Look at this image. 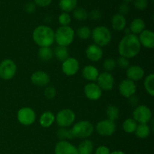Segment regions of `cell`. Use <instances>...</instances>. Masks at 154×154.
I'll return each mask as SVG.
<instances>
[{
	"instance_id": "obj_5",
	"label": "cell",
	"mask_w": 154,
	"mask_h": 154,
	"mask_svg": "<svg viewBox=\"0 0 154 154\" xmlns=\"http://www.w3.org/2000/svg\"><path fill=\"white\" fill-rule=\"evenodd\" d=\"M72 132L74 138L87 139L93 134L94 131L93 125L88 120H81L75 123L72 128Z\"/></svg>"
},
{
	"instance_id": "obj_31",
	"label": "cell",
	"mask_w": 154,
	"mask_h": 154,
	"mask_svg": "<svg viewBox=\"0 0 154 154\" xmlns=\"http://www.w3.org/2000/svg\"><path fill=\"white\" fill-rule=\"evenodd\" d=\"M138 123L133 118H127L123 123V129L128 134L135 133Z\"/></svg>"
},
{
	"instance_id": "obj_46",
	"label": "cell",
	"mask_w": 154,
	"mask_h": 154,
	"mask_svg": "<svg viewBox=\"0 0 154 154\" xmlns=\"http://www.w3.org/2000/svg\"><path fill=\"white\" fill-rule=\"evenodd\" d=\"M110 154H126V153L123 151H120V150H115V151H113L112 153H110Z\"/></svg>"
},
{
	"instance_id": "obj_36",
	"label": "cell",
	"mask_w": 154,
	"mask_h": 154,
	"mask_svg": "<svg viewBox=\"0 0 154 154\" xmlns=\"http://www.w3.org/2000/svg\"><path fill=\"white\" fill-rule=\"evenodd\" d=\"M58 21L62 26H69L70 24L72 19H71V16L69 15V13L63 12L59 16Z\"/></svg>"
},
{
	"instance_id": "obj_21",
	"label": "cell",
	"mask_w": 154,
	"mask_h": 154,
	"mask_svg": "<svg viewBox=\"0 0 154 154\" xmlns=\"http://www.w3.org/2000/svg\"><path fill=\"white\" fill-rule=\"evenodd\" d=\"M126 20L123 15L117 13L115 14L111 18V26L115 31L120 32L125 29Z\"/></svg>"
},
{
	"instance_id": "obj_29",
	"label": "cell",
	"mask_w": 154,
	"mask_h": 154,
	"mask_svg": "<svg viewBox=\"0 0 154 154\" xmlns=\"http://www.w3.org/2000/svg\"><path fill=\"white\" fill-rule=\"evenodd\" d=\"M57 136L60 141H68L74 138L72 130L64 127H60V129H57Z\"/></svg>"
},
{
	"instance_id": "obj_20",
	"label": "cell",
	"mask_w": 154,
	"mask_h": 154,
	"mask_svg": "<svg viewBox=\"0 0 154 154\" xmlns=\"http://www.w3.org/2000/svg\"><path fill=\"white\" fill-rule=\"evenodd\" d=\"M99 72L95 66L88 65L84 66L82 70V76L85 80L89 81H96L99 77Z\"/></svg>"
},
{
	"instance_id": "obj_23",
	"label": "cell",
	"mask_w": 154,
	"mask_h": 154,
	"mask_svg": "<svg viewBox=\"0 0 154 154\" xmlns=\"http://www.w3.org/2000/svg\"><path fill=\"white\" fill-rule=\"evenodd\" d=\"M94 149L93 143L89 139H84L77 147L78 154H92Z\"/></svg>"
},
{
	"instance_id": "obj_41",
	"label": "cell",
	"mask_w": 154,
	"mask_h": 154,
	"mask_svg": "<svg viewBox=\"0 0 154 154\" xmlns=\"http://www.w3.org/2000/svg\"><path fill=\"white\" fill-rule=\"evenodd\" d=\"M110 150L106 146H99L96 148L95 154H110Z\"/></svg>"
},
{
	"instance_id": "obj_1",
	"label": "cell",
	"mask_w": 154,
	"mask_h": 154,
	"mask_svg": "<svg viewBox=\"0 0 154 154\" xmlns=\"http://www.w3.org/2000/svg\"><path fill=\"white\" fill-rule=\"evenodd\" d=\"M141 45L138 36L134 34L126 35L120 40L118 45V52L121 57L127 59L133 58L139 54Z\"/></svg>"
},
{
	"instance_id": "obj_47",
	"label": "cell",
	"mask_w": 154,
	"mask_h": 154,
	"mask_svg": "<svg viewBox=\"0 0 154 154\" xmlns=\"http://www.w3.org/2000/svg\"><path fill=\"white\" fill-rule=\"evenodd\" d=\"M123 1L125 2H126V3H127V2H129L132 1V0H123Z\"/></svg>"
},
{
	"instance_id": "obj_25",
	"label": "cell",
	"mask_w": 154,
	"mask_h": 154,
	"mask_svg": "<svg viewBox=\"0 0 154 154\" xmlns=\"http://www.w3.org/2000/svg\"><path fill=\"white\" fill-rule=\"evenodd\" d=\"M53 51H54V56H55L57 60L62 63L69 57V53L67 47L58 45Z\"/></svg>"
},
{
	"instance_id": "obj_43",
	"label": "cell",
	"mask_w": 154,
	"mask_h": 154,
	"mask_svg": "<svg viewBox=\"0 0 154 154\" xmlns=\"http://www.w3.org/2000/svg\"><path fill=\"white\" fill-rule=\"evenodd\" d=\"M128 102H129V103L131 105L136 107V106H138V103H139V99H138V96L133 95V96H130L129 98H128Z\"/></svg>"
},
{
	"instance_id": "obj_19",
	"label": "cell",
	"mask_w": 154,
	"mask_h": 154,
	"mask_svg": "<svg viewBox=\"0 0 154 154\" xmlns=\"http://www.w3.org/2000/svg\"><path fill=\"white\" fill-rule=\"evenodd\" d=\"M127 79L132 81H138L142 79L144 76V70L139 66H131L126 69Z\"/></svg>"
},
{
	"instance_id": "obj_18",
	"label": "cell",
	"mask_w": 154,
	"mask_h": 154,
	"mask_svg": "<svg viewBox=\"0 0 154 154\" xmlns=\"http://www.w3.org/2000/svg\"><path fill=\"white\" fill-rule=\"evenodd\" d=\"M86 56L92 62H98L102 58L103 51L102 48L95 44L89 45L86 49Z\"/></svg>"
},
{
	"instance_id": "obj_9",
	"label": "cell",
	"mask_w": 154,
	"mask_h": 154,
	"mask_svg": "<svg viewBox=\"0 0 154 154\" xmlns=\"http://www.w3.org/2000/svg\"><path fill=\"white\" fill-rule=\"evenodd\" d=\"M17 118L20 124L23 126H30L35 121V112L31 108L24 107L17 111Z\"/></svg>"
},
{
	"instance_id": "obj_35",
	"label": "cell",
	"mask_w": 154,
	"mask_h": 154,
	"mask_svg": "<svg viewBox=\"0 0 154 154\" xmlns=\"http://www.w3.org/2000/svg\"><path fill=\"white\" fill-rule=\"evenodd\" d=\"M117 67V63L116 60L113 58H108L105 60L103 63V68L105 70V72H110L114 71Z\"/></svg>"
},
{
	"instance_id": "obj_44",
	"label": "cell",
	"mask_w": 154,
	"mask_h": 154,
	"mask_svg": "<svg viewBox=\"0 0 154 154\" xmlns=\"http://www.w3.org/2000/svg\"><path fill=\"white\" fill-rule=\"evenodd\" d=\"M34 1L35 3L40 7H47L51 5L53 0H34Z\"/></svg>"
},
{
	"instance_id": "obj_14",
	"label": "cell",
	"mask_w": 154,
	"mask_h": 154,
	"mask_svg": "<svg viewBox=\"0 0 154 154\" xmlns=\"http://www.w3.org/2000/svg\"><path fill=\"white\" fill-rule=\"evenodd\" d=\"M84 95L86 97L90 100L96 101L101 98L102 93V90L100 87L98 86L97 84H95L94 82L89 83L86 84L84 89Z\"/></svg>"
},
{
	"instance_id": "obj_4",
	"label": "cell",
	"mask_w": 154,
	"mask_h": 154,
	"mask_svg": "<svg viewBox=\"0 0 154 154\" xmlns=\"http://www.w3.org/2000/svg\"><path fill=\"white\" fill-rule=\"evenodd\" d=\"M91 38L95 45L102 48L107 46L111 42L112 36L111 31L107 27L100 26L93 29L91 32Z\"/></svg>"
},
{
	"instance_id": "obj_26",
	"label": "cell",
	"mask_w": 154,
	"mask_h": 154,
	"mask_svg": "<svg viewBox=\"0 0 154 154\" xmlns=\"http://www.w3.org/2000/svg\"><path fill=\"white\" fill-rule=\"evenodd\" d=\"M77 5H78V0H60L59 2L60 8L63 12L66 13L73 11L77 8Z\"/></svg>"
},
{
	"instance_id": "obj_27",
	"label": "cell",
	"mask_w": 154,
	"mask_h": 154,
	"mask_svg": "<svg viewBox=\"0 0 154 154\" xmlns=\"http://www.w3.org/2000/svg\"><path fill=\"white\" fill-rule=\"evenodd\" d=\"M38 57L42 61L48 62L54 57V51L50 47H41L38 51Z\"/></svg>"
},
{
	"instance_id": "obj_10",
	"label": "cell",
	"mask_w": 154,
	"mask_h": 154,
	"mask_svg": "<svg viewBox=\"0 0 154 154\" xmlns=\"http://www.w3.org/2000/svg\"><path fill=\"white\" fill-rule=\"evenodd\" d=\"M96 130L97 133L102 136H111L116 131L115 122L108 119L101 120L96 124Z\"/></svg>"
},
{
	"instance_id": "obj_15",
	"label": "cell",
	"mask_w": 154,
	"mask_h": 154,
	"mask_svg": "<svg viewBox=\"0 0 154 154\" xmlns=\"http://www.w3.org/2000/svg\"><path fill=\"white\" fill-rule=\"evenodd\" d=\"M55 154H78L77 147L68 141H60L54 148Z\"/></svg>"
},
{
	"instance_id": "obj_24",
	"label": "cell",
	"mask_w": 154,
	"mask_h": 154,
	"mask_svg": "<svg viewBox=\"0 0 154 154\" xmlns=\"http://www.w3.org/2000/svg\"><path fill=\"white\" fill-rule=\"evenodd\" d=\"M55 121V116L51 111H45L41 115L39 123L40 125L44 128H48L52 126Z\"/></svg>"
},
{
	"instance_id": "obj_38",
	"label": "cell",
	"mask_w": 154,
	"mask_h": 154,
	"mask_svg": "<svg viewBox=\"0 0 154 154\" xmlns=\"http://www.w3.org/2000/svg\"><path fill=\"white\" fill-rule=\"evenodd\" d=\"M44 94H45V96L47 99H52L57 95V90H56V89L54 87L50 86V87H48L45 88V91H44Z\"/></svg>"
},
{
	"instance_id": "obj_16",
	"label": "cell",
	"mask_w": 154,
	"mask_h": 154,
	"mask_svg": "<svg viewBox=\"0 0 154 154\" xmlns=\"http://www.w3.org/2000/svg\"><path fill=\"white\" fill-rule=\"evenodd\" d=\"M51 81V78L44 71H36L31 75V82L38 87H45Z\"/></svg>"
},
{
	"instance_id": "obj_39",
	"label": "cell",
	"mask_w": 154,
	"mask_h": 154,
	"mask_svg": "<svg viewBox=\"0 0 154 154\" xmlns=\"http://www.w3.org/2000/svg\"><path fill=\"white\" fill-rule=\"evenodd\" d=\"M134 6L139 11H144L148 6L147 0H134Z\"/></svg>"
},
{
	"instance_id": "obj_7",
	"label": "cell",
	"mask_w": 154,
	"mask_h": 154,
	"mask_svg": "<svg viewBox=\"0 0 154 154\" xmlns=\"http://www.w3.org/2000/svg\"><path fill=\"white\" fill-rule=\"evenodd\" d=\"M75 120V112L69 108H65L60 111L55 117V121L60 127L68 128L73 124Z\"/></svg>"
},
{
	"instance_id": "obj_30",
	"label": "cell",
	"mask_w": 154,
	"mask_h": 154,
	"mask_svg": "<svg viewBox=\"0 0 154 154\" xmlns=\"http://www.w3.org/2000/svg\"><path fill=\"white\" fill-rule=\"evenodd\" d=\"M105 113H106L108 120L115 122V120L119 117L120 111L116 105H110L106 108Z\"/></svg>"
},
{
	"instance_id": "obj_2",
	"label": "cell",
	"mask_w": 154,
	"mask_h": 154,
	"mask_svg": "<svg viewBox=\"0 0 154 154\" xmlns=\"http://www.w3.org/2000/svg\"><path fill=\"white\" fill-rule=\"evenodd\" d=\"M32 39L39 47H50L54 44V31L48 26H38L32 32Z\"/></svg>"
},
{
	"instance_id": "obj_37",
	"label": "cell",
	"mask_w": 154,
	"mask_h": 154,
	"mask_svg": "<svg viewBox=\"0 0 154 154\" xmlns=\"http://www.w3.org/2000/svg\"><path fill=\"white\" fill-rule=\"evenodd\" d=\"M116 63H117V66L123 69H127L130 66L129 59L124 57H121V56L117 58V60H116Z\"/></svg>"
},
{
	"instance_id": "obj_11",
	"label": "cell",
	"mask_w": 154,
	"mask_h": 154,
	"mask_svg": "<svg viewBox=\"0 0 154 154\" xmlns=\"http://www.w3.org/2000/svg\"><path fill=\"white\" fill-rule=\"evenodd\" d=\"M97 84L102 90L109 91L114 86V78L110 72H102L99 74L97 80Z\"/></svg>"
},
{
	"instance_id": "obj_3",
	"label": "cell",
	"mask_w": 154,
	"mask_h": 154,
	"mask_svg": "<svg viewBox=\"0 0 154 154\" xmlns=\"http://www.w3.org/2000/svg\"><path fill=\"white\" fill-rule=\"evenodd\" d=\"M75 30L70 27L67 26H60L54 32V41L60 46L68 47L72 43L75 38Z\"/></svg>"
},
{
	"instance_id": "obj_28",
	"label": "cell",
	"mask_w": 154,
	"mask_h": 154,
	"mask_svg": "<svg viewBox=\"0 0 154 154\" xmlns=\"http://www.w3.org/2000/svg\"><path fill=\"white\" fill-rule=\"evenodd\" d=\"M150 132L151 131H150V128L148 124H138L135 131V134L136 135V136L141 139L147 138L150 135Z\"/></svg>"
},
{
	"instance_id": "obj_34",
	"label": "cell",
	"mask_w": 154,
	"mask_h": 154,
	"mask_svg": "<svg viewBox=\"0 0 154 154\" xmlns=\"http://www.w3.org/2000/svg\"><path fill=\"white\" fill-rule=\"evenodd\" d=\"M73 17L78 21H85L88 18V13L83 8H76L73 11Z\"/></svg>"
},
{
	"instance_id": "obj_12",
	"label": "cell",
	"mask_w": 154,
	"mask_h": 154,
	"mask_svg": "<svg viewBox=\"0 0 154 154\" xmlns=\"http://www.w3.org/2000/svg\"><path fill=\"white\" fill-rule=\"evenodd\" d=\"M79 68V62L74 57H69L62 64V71L67 76L75 75L78 72Z\"/></svg>"
},
{
	"instance_id": "obj_6",
	"label": "cell",
	"mask_w": 154,
	"mask_h": 154,
	"mask_svg": "<svg viewBox=\"0 0 154 154\" xmlns=\"http://www.w3.org/2000/svg\"><path fill=\"white\" fill-rule=\"evenodd\" d=\"M132 116L137 123L147 124L152 119V111L146 105H138L134 109Z\"/></svg>"
},
{
	"instance_id": "obj_40",
	"label": "cell",
	"mask_w": 154,
	"mask_h": 154,
	"mask_svg": "<svg viewBox=\"0 0 154 154\" xmlns=\"http://www.w3.org/2000/svg\"><path fill=\"white\" fill-rule=\"evenodd\" d=\"M88 17L93 20H98L102 17V13L99 10L97 9H94L92 10L90 13L88 14Z\"/></svg>"
},
{
	"instance_id": "obj_33",
	"label": "cell",
	"mask_w": 154,
	"mask_h": 154,
	"mask_svg": "<svg viewBox=\"0 0 154 154\" xmlns=\"http://www.w3.org/2000/svg\"><path fill=\"white\" fill-rule=\"evenodd\" d=\"M91 32L92 31L90 30V29L87 26L79 27L76 31L77 36L82 40H87V39L90 38L91 37Z\"/></svg>"
},
{
	"instance_id": "obj_22",
	"label": "cell",
	"mask_w": 154,
	"mask_h": 154,
	"mask_svg": "<svg viewBox=\"0 0 154 154\" xmlns=\"http://www.w3.org/2000/svg\"><path fill=\"white\" fill-rule=\"evenodd\" d=\"M145 22L141 18H135L130 23L129 29H130L132 34L139 35L145 29Z\"/></svg>"
},
{
	"instance_id": "obj_17",
	"label": "cell",
	"mask_w": 154,
	"mask_h": 154,
	"mask_svg": "<svg viewBox=\"0 0 154 154\" xmlns=\"http://www.w3.org/2000/svg\"><path fill=\"white\" fill-rule=\"evenodd\" d=\"M141 46L148 49H152L154 48V32L150 29H144L141 32L138 36Z\"/></svg>"
},
{
	"instance_id": "obj_8",
	"label": "cell",
	"mask_w": 154,
	"mask_h": 154,
	"mask_svg": "<svg viewBox=\"0 0 154 154\" xmlns=\"http://www.w3.org/2000/svg\"><path fill=\"white\" fill-rule=\"evenodd\" d=\"M16 72L17 66L13 60L5 59L0 63V78L8 81L14 77Z\"/></svg>"
},
{
	"instance_id": "obj_32",
	"label": "cell",
	"mask_w": 154,
	"mask_h": 154,
	"mask_svg": "<svg viewBox=\"0 0 154 154\" xmlns=\"http://www.w3.org/2000/svg\"><path fill=\"white\" fill-rule=\"evenodd\" d=\"M144 89L150 96H154V75L150 74L145 78L144 81Z\"/></svg>"
},
{
	"instance_id": "obj_45",
	"label": "cell",
	"mask_w": 154,
	"mask_h": 154,
	"mask_svg": "<svg viewBox=\"0 0 154 154\" xmlns=\"http://www.w3.org/2000/svg\"><path fill=\"white\" fill-rule=\"evenodd\" d=\"M35 9V6L33 3H28V4L26 5L25 10L28 13H32V12L34 11Z\"/></svg>"
},
{
	"instance_id": "obj_42",
	"label": "cell",
	"mask_w": 154,
	"mask_h": 154,
	"mask_svg": "<svg viewBox=\"0 0 154 154\" xmlns=\"http://www.w3.org/2000/svg\"><path fill=\"white\" fill-rule=\"evenodd\" d=\"M129 11V7L127 5V3L126 2L123 3V4L120 6V8H119V12H120L119 14L123 15V16L126 15V14H128Z\"/></svg>"
},
{
	"instance_id": "obj_13",
	"label": "cell",
	"mask_w": 154,
	"mask_h": 154,
	"mask_svg": "<svg viewBox=\"0 0 154 154\" xmlns=\"http://www.w3.org/2000/svg\"><path fill=\"white\" fill-rule=\"evenodd\" d=\"M136 85L135 82L129 79L123 80L119 84V92L125 98H129L136 93Z\"/></svg>"
}]
</instances>
